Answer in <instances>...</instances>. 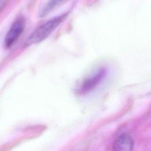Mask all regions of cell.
Listing matches in <instances>:
<instances>
[{"instance_id":"2","label":"cell","mask_w":151,"mask_h":151,"mask_svg":"<svg viewBox=\"0 0 151 151\" xmlns=\"http://www.w3.org/2000/svg\"><path fill=\"white\" fill-rule=\"evenodd\" d=\"M106 74L107 71L105 68H98L83 80L79 87L78 92L84 94L91 91L102 81Z\"/></svg>"},{"instance_id":"1","label":"cell","mask_w":151,"mask_h":151,"mask_svg":"<svg viewBox=\"0 0 151 151\" xmlns=\"http://www.w3.org/2000/svg\"><path fill=\"white\" fill-rule=\"evenodd\" d=\"M67 16V13L57 16L38 27L27 38L25 46L36 44L45 40L64 21Z\"/></svg>"},{"instance_id":"5","label":"cell","mask_w":151,"mask_h":151,"mask_svg":"<svg viewBox=\"0 0 151 151\" xmlns=\"http://www.w3.org/2000/svg\"><path fill=\"white\" fill-rule=\"evenodd\" d=\"M65 0H48L39 12V16L44 17L48 15L58 4Z\"/></svg>"},{"instance_id":"6","label":"cell","mask_w":151,"mask_h":151,"mask_svg":"<svg viewBox=\"0 0 151 151\" xmlns=\"http://www.w3.org/2000/svg\"><path fill=\"white\" fill-rule=\"evenodd\" d=\"M5 4H6V1L5 0H0V12L1 11V10L5 6Z\"/></svg>"},{"instance_id":"4","label":"cell","mask_w":151,"mask_h":151,"mask_svg":"<svg viewBox=\"0 0 151 151\" xmlns=\"http://www.w3.org/2000/svg\"><path fill=\"white\" fill-rule=\"evenodd\" d=\"M134 142L132 137L128 134L120 135L114 141L113 151H132Z\"/></svg>"},{"instance_id":"3","label":"cell","mask_w":151,"mask_h":151,"mask_svg":"<svg viewBox=\"0 0 151 151\" xmlns=\"http://www.w3.org/2000/svg\"><path fill=\"white\" fill-rule=\"evenodd\" d=\"M25 25V21L23 17L18 18L11 26L4 39L6 48L11 47L23 32Z\"/></svg>"}]
</instances>
